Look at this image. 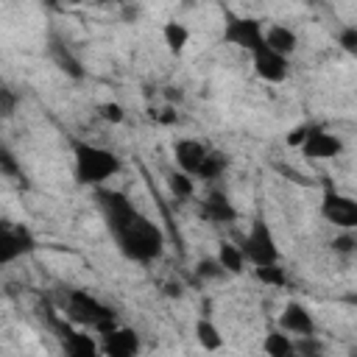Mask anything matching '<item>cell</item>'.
Masks as SVG:
<instances>
[{
	"mask_svg": "<svg viewBox=\"0 0 357 357\" xmlns=\"http://www.w3.org/2000/svg\"><path fill=\"white\" fill-rule=\"evenodd\" d=\"M95 201L103 215L109 234L114 237L120 254L131 262L151 265L165 251V231L148 215L137 209V204L114 187H95Z\"/></svg>",
	"mask_w": 357,
	"mask_h": 357,
	"instance_id": "cell-1",
	"label": "cell"
},
{
	"mask_svg": "<svg viewBox=\"0 0 357 357\" xmlns=\"http://www.w3.org/2000/svg\"><path fill=\"white\" fill-rule=\"evenodd\" d=\"M73 162H75V181L84 187H103L112 176L123 170V159L114 151L84 139L73 142Z\"/></svg>",
	"mask_w": 357,
	"mask_h": 357,
	"instance_id": "cell-2",
	"label": "cell"
},
{
	"mask_svg": "<svg viewBox=\"0 0 357 357\" xmlns=\"http://www.w3.org/2000/svg\"><path fill=\"white\" fill-rule=\"evenodd\" d=\"M64 315H67V321H73L95 335H106L117 326L114 310L106 307L100 298H95L89 290H70L64 298Z\"/></svg>",
	"mask_w": 357,
	"mask_h": 357,
	"instance_id": "cell-3",
	"label": "cell"
},
{
	"mask_svg": "<svg viewBox=\"0 0 357 357\" xmlns=\"http://www.w3.org/2000/svg\"><path fill=\"white\" fill-rule=\"evenodd\" d=\"M220 39L226 45H231V47H240L245 53H254V50H259L265 45V25L257 17L226 11V22H223Z\"/></svg>",
	"mask_w": 357,
	"mask_h": 357,
	"instance_id": "cell-4",
	"label": "cell"
},
{
	"mask_svg": "<svg viewBox=\"0 0 357 357\" xmlns=\"http://www.w3.org/2000/svg\"><path fill=\"white\" fill-rule=\"evenodd\" d=\"M240 251H243L245 262H251V265H271V262H279V245H276L273 229L268 226L265 218H254V220H251L248 234L243 237Z\"/></svg>",
	"mask_w": 357,
	"mask_h": 357,
	"instance_id": "cell-5",
	"label": "cell"
},
{
	"mask_svg": "<svg viewBox=\"0 0 357 357\" xmlns=\"http://www.w3.org/2000/svg\"><path fill=\"white\" fill-rule=\"evenodd\" d=\"M321 215H324L326 223H332L337 229H357V201L351 195L337 192L335 187H326L324 190Z\"/></svg>",
	"mask_w": 357,
	"mask_h": 357,
	"instance_id": "cell-6",
	"label": "cell"
},
{
	"mask_svg": "<svg viewBox=\"0 0 357 357\" xmlns=\"http://www.w3.org/2000/svg\"><path fill=\"white\" fill-rule=\"evenodd\" d=\"M50 326H53L56 337L61 340L64 354H70V357H95V354H100V343L89 332L73 329L67 324V318H50Z\"/></svg>",
	"mask_w": 357,
	"mask_h": 357,
	"instance_id": "cell-7",
	"label": "cell"
},
{
	"mask_svg": "<svg viewBox=\"0 0 357 357\" xmlns=\"http://www.w3.org/2000/svg\"><path fill=\"white\" fill-rule=\"evenodd\" d=\"M33 248H36L33 234H31L25 226H20V223H8V226L0 231V268L17 262L20 257L31 254Z\"/></svg>",
	"mask_w": 357,
	"mask_h": 357,
	"instance_id": "cell-8",
	"label": "cell"
},
{
	"mask_svg": "<svg viewBox=\"0 0 357 357\" xmlns=\"http://www.w3.org/2000/svg\"><path fill=\"white\" fill-rule=\"evenodd\" d=\"M251 64H254V75L265 84H282L290 75V59L271 50L268 45L251 53Z\"/></svg>",
	"mask_w": 357,
	"mask_h": 357,
	"instance_id": "cell-9",
	"label": "cell"
},
{
	"mask_svg": "<svg viewBox=\"0 0 357 357\" xmlns=\"http://www.w3.org/2000/svg\"><path fill=\"white\" fill-rule=\"evenodd\" d=\"M198 215H201V220H206V223H212V226H231V223L240 218L234 201H231L223 190L206 192V198H204L201 206H198Z\"/></svg>",
	"mask_w": 357,
	"mask_h": 357,
	"instance_id": "cell-10",
	"label": "cell"
},
{
	"mask_svg": "<svg viewBox=\"0 0 357 357\" xmlns=\"http://www.w3.org/2000/svg\"><path fill=\"white\" fill-rule=\"evenodd\" d=\"M298 148L310 159H335L343 151V142H340V137L324 131L321 126H310L307 134H304V142Z\"/></svg>",
	"mask_w": 357,
	"mask_h": 357,
	"instance_id": "cell-11",
	"label": "cell"
},
{
	"mask_svg": "<svg viewBox=\"0 0 357 357\" xmlns=\"http://www.w3.org/2000/svg\"><path fill=\"white\" fill-rule=\"evenodd\" d=\"M206 151H209L206 142L192 139V137H181V139L173 142V162H176V167H178L181 173H187V176L195 178V173H198V167H201Z\"/></svg>",
	"mask_w": 357,
	"mask_h": 357,
	"instance_id": "cell-12",
	"label": "cell"
},
{
	"mask_svg": "<svg viewBox=\"0 0 357 357\" xmlns=\"http://www.w3.org/2000/svg\"><path fill=\"white\" fill-rule=\"evenodd\" d=\"M139 351V335L128 326H114L112 332L100 335V354L106 357H134Z\"/></svg>",
	"mask_w": 357,
	"mask_h": 357,
	"instance_id": "cell-13",
	"label": "cell"
},
{
	"mask_svg": "<svg viewBox=\"0 0 357 357\" xmlns=\"http://www.w3.org/2000/svg\"><path fill=\"white\" fill-rule=\"evenodd\" d=\"M279 329H284L287 335H315L318 324L301 301H287L279 312Z\"/></svg>",
	"mask_w": 357,
	"mask_h": 357,
	"instance_id": "cell-14",
	"label": "cell"
},
{
	"mask_svg": "<svg viewBox=\"0 0 357 357\" xmlns=\"http://www.w3.org/2000/svg\"><path fill=\"white\" fill-rule=\"evenodd\" d=\"M265 45H268L271 50H276V53H282V56L290 59V56L296 53V47H298V36H296L293 28L273 22V25L265 28Z\"/></svg>",
	"mask_w": 357,
	"mask_h": 357,
	"instance_id": "cell-15",
	"label": "cell"
},
{
	"mask_svg": "<svg viewBox=\"0 0 357 357\" xmlns=\"http://www.w3.org/2000/svg\"><path fill=\"white\" fill-rule=\"evenodd\" d=\"M226 170H229V156H226L223 151H218V148H209L206 156H204V162H201V167H198V173H195V178H201V181H215V178H220Z\"/></svg>",
	"mask_w": 357,
	"mask_h": 357,
	"instance_id": "cell-16",
	"label": "cell"
},
{
	"mask_svg": "<svg viewBox=\"0 0 357 357\" xmlns=\"http://www.w3.org/2000/svg\"><path fill=\"white\" fill-rule=\"evenodd\" d=\"M162 42L167 45V50H170L173 56H178V53L190 45V28H187L184 22H178V20H167V22L162 25Z\"/></svg>",
	"mask_w": 357,
	"mask_h": 357,
	"instance_id": "cell-17",
	"label": "cell"
},
{
	"mask_svg": "<svg viewBox=\"0 0 357 357\" xmlns=\"http://www.w3.org/2000/svg\"><path fill=\"white\" fill-rule=\"evenodd\" d=\"M218 262H220V268L226 271V273H231V276H237V273H243L245 271V257H243V251H240V245H234V243H220L218 245V257H215Z\"/></svg>",
	"mask_w": 357,
	"mask_h": 357,
	"instance_id": "cell-18",
	"label": "cell"
},
{
	"mask_svg": "<svg viewBox=\"0 0 357 357\" xmlns=\"http://www.w3.org/2000/svg\"><path fill=\"white\" fill-rule=\"evenodd\" d=\"M262 349H265V354H271V357H293V354H296V351H293V337H290L284 329L268 332L265 340H262Z\"/></svg>",
	"mask_w": 357,
	"mask_h": 357,
	"instance_id": "cell-19",
	"label": "cell"
},
{
	"mask_svg": "<svg viewBox=\"0 0 357 357\" xmlns=\"http://www.w3.org/2000/svg\"><path fill=\"white\" fill-rule=\"evenodd\" d=\"M195 340H198L201 349H206V351H218V349L223 346V335H220V329H218L209 318H198V321H195Z\"/></svg>",
	"mask_w": 357,
	"mask_h": 357,
	"instance_id": "cell-20",
	"label": "cell"
},
{
	"mask_svg": "<svg viewBox=\"0 0 357 357\" xmlns=\"http://www.w3.org/2000/svg\"><path fill=\"white\" fill-rule=\"evenodd\" d=\"M167 187H170V192H173L178 201H187V198L195 195V178L187 176V173H181V170H173V173L167 176Z\"/></svg>",
	"mask_w": 357,
	"mask_h": 357,
	"instance_id": "cell-21",
	"label": "cell"
},
{
	"mask_svg": "<svg viewBox=\"0 0 357 357\" xmlns=\"http://www.w3.org/2000/svg\"><path fill=\"white\" fill-rule=\"evenodd\" d=\"M254 276L262 282V284H271V287H284L287 284V273L279 262H271V265H254Z\"/></svg>",
	"mask_w": 357,
	"mask_h": 357,
	"instance_id": "cell-22",
	"label": "cell"
},
{
	"mask_svg": "<svg viewBox=\"0 0 357 357\" xmlns=\"http://www.w3.org/2000/svg\"><path fill=\"white\" fill-rule=\"evenodd\" d=\"M53 59H56V64L61 67V73H67V75H73V78H84V67H81V61L70 53V50H64V47H53Z\"/></svg>",
	"mask_w": 357,
	"mask_h": 357,
	"instance_id": "cell-23",
	"label": "cell"
},
{
	"mask_svg": "<svg viewBox=\"0 0 357 357\" xmlns=\"http://www.w3.org/2000/svg\"><path fill=\"white\" fill-rule=\"evenodd\" d=\"M293 351L304 354V357H318V354H324V343L318 340V332L315 335H296L293 337Z\"/></svg>",
	"mask_w": 357,
	"mask_h": 357,
	"instance_id": "cell-24",
	"label": "cell"
},
{
	"mask_svg": "<svg viewBox=\"0 0 357 357\" xmlns=\"http://www.w3.org/2000/svg\"><path fill=\"white\" fill-rule=\"evenodd\" d=\"M95 112H98V117H100L103 123H112V126H117V123L126 120V109H123L117 100H103V103L95 106Z\"/></svg>",
	"mask_w": 357,
	"mask_h": 357,
	"instance_id": "cell-25",
	"label": "cell"
},
{
	"mask_svg": "<svg viewBox=\"0 0 357 357\" xmlns=\"http://www.w3.org/2000/svg\"><path fill=\"white\" fill-rule=\"evenodd\" d=\"M0 173L3 176H8V178H22V167H20V159L14 156V151L11 148H6V145H0Z\"/></svg>",
	"mask_w": 357,
	"mask_h": 357,
	"instance_id": "cell-26",
	"label": "cell"
},
{
	"mask_svg": "<svg viewBox=\"0 0 357 357\" xmlns=\"http://www.w3.org/2000/svg\"><path fill=\"white\" fill-rule=\"evenodd\" d=\"M17 103H20V92L8 84H0V117H11L17 112Z\"/></svg>",
	"mask_w": 357,
	"mask_h": 357,
	"instance_id": "cell-27",
	"label": "cell"
},
{
	"mask_svg": "<svg viewBox=\"0 0 357 357\" xmlns=\"http://www.w3.org/2000/svg\"><path fill=\"white\" fill-rule=\"evenodd\" d=\"M332 248H335L337 254H354V248H357L354 229H340V234L332 240Z\"/></svg>",
	"mask_w": 357,
	"mask_h": 357,
	"instance_id": "cell-28",
	"label": "cell"
},
{
	"mask_svg": "<svg viewBox=\"0 0 357 357\" xmlns=\"http://www.w3.org/2000/svg\"><path fill=\"white\" fill-rule=\"evenodd\" d=\"M195 273H198L201 279H218V276H226V271L220 268V262H218L215 257H206V259H201V262L195 265Z\"/></svg>",
	"mask_w": 357,
	"mask_h": 357,
	"instance_id": "cell-29",
	"label": "cell"
},
{
	"mask_svg": "<svg viewBox=\"0 0 357 357\" xmlns=\"http://www.w3.org/2000/svg\"><path fill=\"white\" fill-rule=\"evenodd\" d=\"M337 42H340V47H343L349 56H357V28H354V25H346V28L340 31Z\"/></svg>",
	"mask_w": 357,
	"mask_h": 357,
	"instance_id": "cell-30",
	"label": "cell"
},
{
	"mask_svg": "<svg viewBox=\"0 0 357 357\" xmlns=\"http://www.w3.org/2000/svg\"><path fill=\"white\" fill-rule=\"evenodd\" d=\"M307 128H310V126H296V128L287 134V145H290V148H298V145L304 142V134H307Z\"/></svg>",
	"mask_w": 357,
	"mask_h": 357,
	"instance_id": "cell-31",
	"label": "cell"
}]
</instances>
